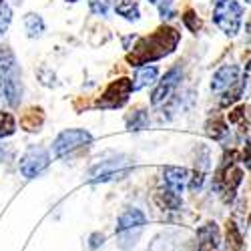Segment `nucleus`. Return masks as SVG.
Segmentation results:
<instances>
[{"instance_id": "obj_9", "label": "nucleus", "mask_w": 251, "mask_h": 251, "mask_svg": "<svg viewBox=\"0 0 251 251\" xmlns=\"http://www.w3.org/2000/svg\"><path fill=\"white\" fill-rule=\"evenodd\" d=\"M179 80H181V69L179 67H173L171 71L165 73V76L159 80L157 89L151 95V104L153 107H159V104H163L165 100H169V97L173 95V91L179 85Z\"/></svg>"}, {"instance_id": "obj_15", "label": "nucleus", "mask_w": 251, "mask_h": 251, "mask_svg": "<svg viewBox=\"0 0 251 251\" xmlns=\"http://www.w3.org/2000/svg\"><path fill=\"white\" fill-rule=\"evenodd\" d=\"M147 125H149V115L143 109H137V111H133V115L127 117V129L133 133L147 129Z\"/></svg>"}, {"instance_id": "obj_22", "label": "nucleus", "mask_w": 251, "mask_h": 251, "mask_svg": "<svg viewBox=\"0 0 251 251\" xmlns=\"http://www.w3.org/2000/svg\"><path fill=\"white\" fill-rule=\"evenodd\" d=\"M10 20H12V10L8 4H0V36H2L8 26H10Z\"/></svg>"}, {"instance_id": "obj_19", "label": "nucleus", "mask_w": 251, "mask_h": 251, "mask_svg": "<svg viewBox=\"0 0 251 251\" xmlns=\"http://www.w3.org/2000/svg\"><path fill=\"white\" fill-rule=\"evenodd\" d=\"M14 131H16V121H14V117H12L10 113L0 111V139L14 135Z\"/></svg>"}, {"instance_id": "obj_16", "label": "nucleus", "mask_w": 251, "mask_h": 251, "mask_svg": "<svg viewBox=\"0 0 251 251\" xmlns=\"http://www.w3.org/2000/svg\"><path fill=\"white\" fill-rule=\"evenodd\" d=\"M115 10H117L119 16L127 18V20H139V16H141L137 0H121Z\"/></svg>"}, {"instance_id": "obj_14", "label": "nucleus", "mask_w": 251, "mask_h": 251, "mask_svg": "<svg viewBox=\"0 0 251 251\" xmlns=\"http://www.w3.org/2000/svg\"><path fill=\"white\" fill-rule=\"evenodd\" d=\"M157 203H159V207H163V209H171V211H175V209L181 207V195L169 191V189L165 187V189H161V191L157 193Z\"/></svg>"}, {"instance_id": "obj_6", "label": "nucleus", "mask_w": 251, "mask_h": 251, "mask_svg": "<svg viewBox=\"0 0 251 251\" xmlns=\"http://www.w3.org/2000/svg\"><path fill=\"white\" fill-rule=\"evenodd\" d=\"M93 141V135L85 129H67L62 131L54 143H52V151H54V157H67L71 153H75L76 149L80 147H87V145Z\"/></svg>"}, {"instance_id": "obj_18", "label": "nucleus", "mask_w": 251, "mask_h": 251, "mask_svg": "<svg viewBox=\"0 0 251 251\" xmlns=\"http://www.w3.org/2000/svg\"><path fill=\"white\" fill-rule=\"evenodd\" d=\"M20 125L26 129V131H38V127L43 125V111L40 109H30L25 119L20 121Z\"/></svg>"}, {"instance_id": "obj_8", "label": "nucleus", "mask_w": 251, "mask_h": 251, "mask_svg": "<svg viewBox=\"0 0 251 251\" xmlns=\"http://www.w3.org/2000/svg\"><path fill=\"white\" fill-rule=\"evenodd\" d=\"M50 163V155L45 147H30L23 157H20L18 169L26 179H34L36 175L43 173Z\"/></svg>"}, {"instance_id": "obj_21", "label": "nucleus", "mask_w": 251, "mask_h": 251, "mask_svg": "<svg viewBox=\"0 0 251 251\" xmlns=\"http://www.w3.org/2000/svg\"><path fill=\"white\" fill-rule=\"evenodd\" d=\"M227 245L231 247L233 251H241V247H243L241 233L237 231V227L233 223H229V227H227Z\"/></svg>"}, {"instance_id": "obj_32", "label": "nucleus", "mask_w": 251, "mask_h": 251, "mask_svg": "<svg viewBox=\"0 0 251 251\" xmlns=\"http://www.w3.org/2000/svg\"><path fill=\"white\" fill-rule=\"evenodd\" d=\"M0 4H4V0H0Z\"/></svg>"}, {"instance_id": "obj_29", "label": "nucleus", "mask_w": 251, "mask_h": 251, "mask_svg": "<svg viewBox=\"0 0 251 251\" xmlns=\"http://www.w3.org/2000/svg\"><path fill=\"white\" fill-rule=\"evenodd\" d=\"M67 2H76V0H67Z\"/></svg>"}, {"instance_id": "obj_7", "label": "nucleus", "mask_w": 251, "mask_h": 251, "mask_svg": "<svg viewBox=\"0 0 251 251\" xmlns=\"http://www.w3.org/2000/svg\"><path fill=\"white\" fill-rule=\"evenodd\" d=\"M133 93V80L129 78H119V80H113L111 85L107 87L99 99V107L100 109H117V107H123L125 102L129 100V95Z\"/></svg>"}, {"instance_id": "obj_28", "label": "nucleus", "mask_w": 251, "mask_h": 251, "mask_svg": "<svg viewBox=\"0 0 251 251\" xmlns=\"http://www.w3.org/2000/svg\"><path fill=\"white\" fill-rule=\"evenodd\" d=\"M247 40H249V43H251V20H249V23H247Z\"/></svg>"}, {"instance_id": "obj_31", "label": "nucleus", "mask_w": 251, "mask_h": 251, "mask_svg": "<svg viewBox=\"0 0 251 251\" xmlns=\"http://www.w3.org/2000/svg\"><path fill=\"white\" fill-rule=\"evenodd\" d=\"M245 2H247V4H251V0H245Z\"/></svg>"}, {"instance_id": "obj_26", "label": "nucleus", "mask_w": 251, "mask_h": 251, "mask_svg": "<svg viewBox=\"0 0 251 251\" xmlns=\"http://www.w3.org/2000/svg\"><path fill=\"white\" fill-rule=\"evenodd\" d=\"M243 161H245V165H247L249 169H251V143H249L247 147H245V153H243Z\"/></svg>"}, {"instance_id": "obj_23", "label": "nucleus", "mask_w": 251, "mask_h": 251, "mask_svg": "<svg viewBox=\"0 0 251 251\" xmlns=\"http://www.w3.org/2000/svg\"><path fill=\"white\" fill-rule=\"evenodd\" d=\"M249 97H251V60L247 62L241 80V99H249Z\"/></svg>"}, {"instance_id": "obj_27", "label": "nucleus", "mask_w": 251, "mask_h": 251, "mask_svg": "<svg viewBox=\"0 0 251 251\" xmlns=\"http://www.w3.org/2000/svg\"><path fill=\"white\" fill-rule=\"evenodd\" d=\"M4 100H6V95H4L2 87H0V111H2V107H4Z\"/></svg>"}, {"instance_id": "obj_10", "label": "nucleus", "mask_w": 251, "mask_h": 251, "mask_svg": "<svg viewBox=\"0 0 251 251\" xmlns=\"http://www.w3.org/2000/svg\"><path fill=\"white\" fill-rule=\"evenodd\" d=\"M239 85V67L237 65H223L211 78V91L223 93Z\"/></svg>"}, {"instance_id": "obj_17", "label": "nucleus", "mask_w": 251, "mask_h": 251, "mask_svg": "<svg viewBox=\"0 0 251 251\" xmlns=\"http://www.w3.org/2000/svg\"><path fill=\"white\" fill-rule=\"evenodd\" d=\"M121 0H89V8L93 14H99V16H107L113 8H117V4Z\"/></svg>"}, {"instance_id": "obj_4", "label": "nucleus", "mask_w": 251, "mask_h": 251, "mask_svg": "<svg viewBox=\"0 0 251 251\" xmlns=\"http://www.w3.org/2000/svg\"><path fill=\"white\" fill-rule=\"evenodd\" d=\"M213 23L227 34L235 36L243 23V8L235 0H215L213 4Z\"/></svg>"}, {"instance_id": "obj_1", "label": "nucleus", "mask_w": 251, "mask_h": 251, "mask_svg": "<svg viewBox=\"0 0 251 251\" xmlns=\"http://www.w3.org/2000/svg\"><path fill=\"white\" fill-rule=\"evenodd\" d=\"M181 34L171 28V26H163L151 36H145L139 40V45L133 49L131 54H127V60L131 62V67H145L153 60H159L167 54H171L177 45H179Z\"/></svg>"}, {"instance_id": "obj_2", "label": "nucleus", "mask_w": 251, "mask_h": 251, "mask_svg": "<svg viewBox=\"0 0 251 251\" xmlns=\"http://www.w3.org/2000/svg\"><path fill=\"white\" fill-rule=\"evenodd\" d=\"M0 87L10 107H18L23 99V75L14 52L8 47H0Z\"/></svg>"}, {"instance_id": "obj_12", "label": "nucleus", "mask_w": 251, "mask_h": 251, "mask_svg": "<svg viewBox=\"0 0 251 251\" xmlns=\"http://www.w3.org/2000/svg\"><path fill=\"white\" fill-rule=\"evenodd\" d=\"M157 76H159V69L155 67V65H145V67H139L137 69V75H135V78H133V91H141V89H145V87H149V85H153V82L157 80Z\"/></svg>"}, {"instance_id": "obj_30", "label": "nucleus", "mask_w": 251, "mask_h": 251, "mask_svg": "<svg viewBox=\"0 0 251 251\" xmlns=\"http://www.w3.org/2000/svg\"><path fill=\"white\" fill-rule=\"evenodd\" d=\"M0 159H2V149H0Z\"/></svg>"}, {"instance_id": "obj_20", "label": "nucleus", "mask_w": 251, "mask_h": 251, "mask_svg": "<svg viewBox=\"0 0 251 251\" xmlns=\"http://www.w3.org/2000/svg\"><path fill=\"white\" fill-rule=\"evenodd\" d=\"M227 133H229V129H227V125H225V123H221V121L207 123V135H209V137H213L215 141H221Z\"/></svg>"}, {"instance_id": "obj_3", "label": "nucleus", "mask_w": 251, "mask_h": 251, "mask_svg": "<svg viewBox=\"0 0 251 251\" xmlns=\"http://www.w3.org/2000/svg\"><path fill=\"white\" fill-rule=\"evenodd\" d=\"M145 223H147V217L141 209L137 207H131L127 209L117 221V239H119V247L123 251H129L131 247L137 245L143 229H145Z\"/></svg>"}, {"instance_id": "obj_24", "label": "nucleus", "mask_w": 251, "mask_h": 251, "mask_svg": "<svg viewBox=\"0 0 251 251\" xmlns=\"http://www.w3.org/2000/svg\"><path fill=\"white\" fill-rule=\"evenodd\" d=\"M183 23H185V26L189 28L191 32H199V28H201V20L197 18V14L193 10H187L183 14Z\"/></svg>"}, {"instance_id": "obj_5", "label": "nucleus", "mask_w": 251, "mask_h": 251, "mask_svg": "<svg viewBox=\"0 0 251 251\" xmlns=\"http://www.w3.org/2000/svg\"><path fill=\"white\" fill-rule=\"evenodd\" d=\"M133 169V165L129 163L127 157H115V159H107V161H100L97 163L93 169L89 171V183H107L113 179H123L127 177Z\"/></svg>"}, {"instance_id": "obj_13", "label": "nucleus", "mask_w": 251, "mask_h": 251, "mask_svg": "<svg viewBox=\"0 0 251 251\" xmlns=\"http://www.w3.org/2000/svg\"><path fill=\"white\" fill-rule=\"evenodd\" d=\"M25 28H26L28 38H38L40 34L45 32V20L40 18L38 14H34V12H28L25 16Z\"/></svg>"}, {"instance_id": "obj_25", "label": "nucleus", "mask_w": 251, "mask_h": 251, "mask_svg": "<svg viewBox=\"0 0 251 251\" xmlns=\"http://www.w3.org/2000/svg\"><path fill=\"white\" fill-rule=\"evenodd\" d=\"M149 2H153L159 8L161 18H171V14H173V0H149Z\"/></svg>"}, {"instance_id": "obj_11", "label": "nucleus", "mask_w": 251, "mask_h": 251, "mask_svg": "<svg viewBox=\"0 0 251 251\" xmlns=\"http://www.w3.org/2000/svg\"><path fill=\"white\" fill-rule=\"evenodd\" d=\"M163 179H165V187H167V189L177 193V195H181L183 189H185V185L191 181L189 171L183 169V167H165Z\"/></svg>"}]
</instances>
